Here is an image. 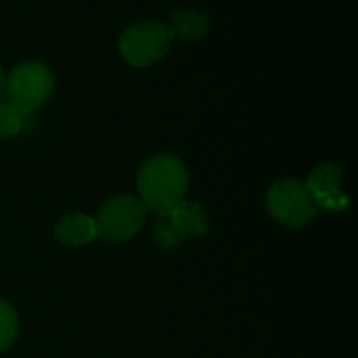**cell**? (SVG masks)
Here are the masks:
<instances>
[{"label": "cell", "instance_id": "1", "mask_svg": "<svg viewBox=\"0 0 358 358\" xmlns=\"http://www.w3.org/2000/svg\"><path fill=\"white\" fill-rule=\"evenodd\" d=\"M136 187L147 210L166 217L184 201L189 187L187 166L171 154L150 157L140 168Z\"/></svg>", "mask_w": 358, "mask_h": 358}, {"label": "cell", "instance_id": "2", "mask_svg": "<svg viewBox=\"0 0 358 358\" xmlns=\"http://www.w3.org/2000/svg\"><path fill=\"white\" fill-rule=\"evenodd\" d=\"M7 101L27 112H34L49 100L55 91V76L41 62H24L10 70L3 80Z\"/></svg>", "mask_w": 358, "mask_h": 358}, {"label": "cell", "instance_id": "3", "mask_svg": "<svg viewBox=\"0 0 358 358\" xmlns=\"http://www.w3.org/2000/svg\"><path fill=\"white\" fill-rule=\"evenodd\" d=\"M266 206L273 219L289 227L308 226L320 210L308 185L296 178L271 185L266 196Z\"/></svg>", "mask_w": 358, "mask_h": 358}, {"label": "cell", "instance_id": "4", "mask_svg": "<svg viewBox=\"0 0 358 358\" xmlns=\"http://www.w3.org/2000/svg\"><path fill=\"white\" fill-rule=\"evenodd\" d=\"M145 217L147 208L138 198L129 194L115 196L101 206L94 219L96 236L112 243L128 241L142 229Z\"/></svg>", "mask_w": 358, "mask_h": 358}, {"label": "cell", "instance_id": "5", "mask_svg": "<svg viewBox=\"0 0 358 358\" xmlns=\"http://www.w3.org/2000/svg\"><path fill=\"white\" fill-rule=\"evenodd\" d=\"M173 38L170 28L156 21H143L122 31L119 51L133 66H150L166 55Z\"/></svg>", "mask_w": 358, "mask_h": 358}, {"label": "cell", "instance_id": "6", "mask_svg": "<svg viewBox=\"0 0 358 358\" xmlns=\"http://www.w3.org/2000/svg\"><path fill=\"white\" fill-rule=\"evenodd\" d=\"M208 226V215L198 203L182 201L166 217H159L154 227V241L161 248H173L187 236L205 234Z\"/></svg>", "mask_w": 358, "mask_h": 358}, {"label": "cell", "instance_id": "7", "mask_svg": "<svg viewBox=\"0 0 358 358\" xmlns=\"http://www.w3.org/2000/svg\"><path fill=\"white\" fill-rule=\"evenodd\" d=\"M343 170L336 163H322L311 171L306 185L318 208L341 212L350 206V198L341 191Z\"/></svg>", "mask_w": 358, "mask_h": 358}, {"label": "cell", "instance_id": "8", "mask_svg": "<svg viewBox=\"0 0 358 358\" xmlns=\"http://www.w3.org/2000/svg\"><path fill=\"white\" fill-rule=\"evenodd\" d=\"M55 234L62 243L70 245V247H80L96 238V226H94V219L91 217L84 215V213H73V215L63 217L56 224Z\"/></svg>", "mask_w": 358, "mask_h": 358}, {"label": "cell", "instance_id": "9", "mask_svg": "<svg viewBox=\"0 0 358 358\" xmlns=\"http://www.w3.org/2000/svg\"><path fill=\"white\" fill-rule=\"evenodd\" d=\"M170 28L173 37L185 38V41H198L205 37L210 28V20L206 14H203L198 9H177L171 13Z\"/></svg>", "mask_w": 358, "mask_h": 358}, {"label": "cell", "instance_id": "10", "mask_svg": "<svg viewBox=\"0 0 358 358\" xmlns=\"http://www.w3.org/2000/svg\"><path fill=\"white\" fill-rule=\"evenodd\" d=\"M34 112H27L16 105L0 103V140L13 138L20 135L31 121H34Z\"/></svg>", "mask_w": 358, "mask_h": 358}, {"label": "cell", "instance_id": "11", "mask_svg": "<svg viewBox=\"0 0 358 358\" xmlns=\"http://www.w3.org/2000/svg\"><path fill=\"white\" fill-rule=\"evenodd\" d=\"M20 322L14 308L3 299H0V352L9 348L17 338Z\"/></svg>", "mask_w": 358, "mask_h": 358}, {"label": "cell", "instance_id": "12", "mask_svg": "<svg viewBox=\"0 0 358 358\" xmlns=\"http://www.w3.org/2000/svg\"><path fill=\"white\" fill-rule=\"evenodd\" d=\"M3 80H6V79H3L2 69H0V93H2V91H3Z\"/></svg>", "mask_w": 358, "mask_h": 358}]
</instances>
